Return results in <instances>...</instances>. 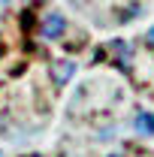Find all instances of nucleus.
<instances>
[{
	"mask_svg": "<svg viewBox=\"0 0 154 157\" xmlns=\"http://www.w3.org/2000/svg\"><path fill=\"white\" fill-rule=\"evenodd\" d=\"M64 30H67V21H64L60 12H48L45 18L39 21V36L42 39H60Z\"/></svg>",
	"mask_w": 154,
	"mask_h": 157,
	"instance_id": "1",
	"label": "nucleus"
},
{
	"mask_svg": "<svg viewBox=\"0 0 154 157\" xmlns=\"http://www.w3.org/2000/svg\"><path fill=\"white\" fill-rule=\"evenodd\" d=\"M52 76H55V85H67L70 78L76 76V63L73 60H58L52 67Z\"/></svg>",
	"mask_w": 154,
	"mask_h": 157,
	"instance_id": "2",
	"label": "nucleus"
},
{
	"mask_svg": "<svg viewBox=\"0 0 154 157\" xmlns=\"http://www.w3.org/2000/svg\"><path fill=\"white\" fill-rule=\"evenodd\" d=\"M136 130L142 136H154V115L151 112H139L136 115Z\"/></svg>",
	"mask_w": 154,
	"mask_h": 157,
	"instance_id": "3",
	"label": "nucleus"
},
{
	"mask_svg": "<svg viewBox=\"0 0 154 157\" xmlns=\"http://www.w3.org/2000/svg\"><path fill=\"white\" fill-rule=\"evenodd\" d=\"M145 39H148V42H154V27L148 30V33H145Z\"/></svg>",
	"mask_w": 154,
	"mask_h": 157,
	"instance_id": "4",
	"label": "nucleus"
},
{
	"mask_svg": "<svg viewBox=\"0 0 154 157\" xmlns=\"http://www.w3.org/2000/svg\"><path fill=\"white\" fill-rule=\"evenodd\" d=\"M0 3H6V0H0Z\"/></svg>",
	"mask_w": 154,
	"mask_h": 157,
	"instance_id": "5",
	"label": "nucleus"
}]
</instances>
